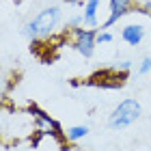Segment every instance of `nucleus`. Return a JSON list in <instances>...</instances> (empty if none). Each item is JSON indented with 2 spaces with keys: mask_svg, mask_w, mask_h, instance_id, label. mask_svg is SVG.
Returning a JSON list of instances; mask_svg holds the SVG:
<instances>
[{
  "mask_svg": "<svg viewBox=\"0 0 151 151\" xmlns=\"http://www.w3.org/2000/svg\"><path fill=\"white\" fill-rule=\"evenodd\" d=\"M58 22H60V9L58 6H45L30 22L24 24V37L30 41L47 39L54 32V28L58 26Z\"/></svg>",
  "mask_w": 151,
  "mask_h": 151,
  "instance_id": "nucleus-1",
  "label": "nucleus"
},
{
  "mask_svg": "<svg viewBox=\"0 0 151 151\" xmlns=\"http://www.w3.org/2000/svg\"><path fill=\"white\" fill-rule=\"evenodd\" d=\"M140 114H142L140 104L136 99L127 97V99H123L121 104L114 108L110 116H108V127L110 129H125V127L132 125V123L138 121Z\"/></svg>",
  "mask_w": 151,
  "mask_h": 151,
  "instance_id": "nucleus-2",
  "label": "nucleus"
},
{
  "mask_svg": "<svg viewBox=\"0 0 151 151\" xmlns=\"http://www.w3.org/2000/svg\"><path fill=\"white\" fill-rule=\"evenodd\" d=\"M71 30V47L78 54H82L84 58H91L95 54V47H97V28H84V26H78V28H69Z\"/></svg>",
  "mask_w": 151,
  "mask_h": 151,
  "instance_id": "nucleus-3",
  "label": "nucleus"
},
{
  "mask_svg": "<svg viewBox=\"0 0 151 151\" xmlns=\"http://www.w3.org/2000/svg\"><path fill=\"white\" fill-rule=\"evenodd\" d=\"M125 78H127V73H121V71H116L114 67H110V69L93 73L91 78L86 80V84H91V86H104V88H119V86L125 84Z\"/></svg>",
  "mask_w": 151,
  "mask_h": 151,
  "instance_id": "nucleus-4",
  "label": "nucleus"
},
{
  "mask_svg": "<svg viewBox=\"0 0 151 151\" xmlns=\"http://www.w3.org/2000/svg\"><path fill=\"white\" fill-rule=\"evenodd\" d=\"M108 6H110V11H108L106 22L101 24V30H106V28H110V26H114L121 17H125L127 13L138 11L136 0H108Z\"/></svg>",
  "mask_w": 151,
  "mask_h": 151,
  "instance_id": "nucleus-5",
  "label": "nucleus"
},
{
  "mask_svg": "<svg viewBox=\"0 0 151 151\" xmlns=\"http://www.w3.org/2000/svg\"><path fill=\"white\" fill-rule=\"evenodd\" d=\"M28 112L32 114V119L37 121V125L41 132H45V134H52V136H58V138H65V129L58 125V121H54L47 112H43L39 106L35 104H30L28 106Z\"/></svg>",
  "mask_w": 151,
  "mask_h": 151,
  "instance_id": "nucleus-6",
  "label": "nucleus"
},
{
  "mask_svg": "<svg viewBox=\"0 0 151 151\" xmlns=\"http://www.w3.org/2000/svg\"><path fill=\"white\" fill-rule=\"evenodd\" d=\"M121 39L125 41L127 45H132V47H136V45H140L142 43V39H145V26L142 24H125L121 28Z\"/></svg>",
  "mask_w": 151,
  "mask_h": 151,
  "instance_id": "nucleus-7",
  "label": "nucleus"
},
{
  "mask_svg": "<svg viewBox=\"0 0 151 151\" xmlns=\"http://www.w3.org/2000/svg\"><path fill=\"white\" fill-rule=\"evenodd\" d=\"M99 6H101V0H84V11H82L84 26H88V28L99 26Z\"/></svg>",
  "mask_w": 151,
  "mask_h": 151,
  "instance_id": "nucleus-8",
  "label": "nucleus"
},
{
  "mask_svg": "<svg viewBox=\"0 0 151 151\" xmlns=\"http://www.w3.org/2000/svg\"><path fill=\"white\" fill-rule=\"evenodd\" d=\"M88 125H71V127H67L65 129V138L67 142H78V140H84L86 136H88Z\"/></svg>",
  "mask_w": 151,
  "mask_h": 151,
  "instance_id": "nucleus-9",
  "label": "nucleus"
},
{
  "mask_svg": "<svg viewBox=\"0 0 151 151\" xmlns=\"http://www.w3.org/2000/svg\"><path fill=\"white\" fill-rule=\"evenodd\" d=\"M114 37H112V32H108V30H99L97 32V45H108V43H112Z\"/></svg>",
  "mask_w": 151,
  "mask_h": 151,
  "instance_id": "nucleus-10",
  "label": "nucleus"
},
{
  "mask_svg": "<svg viewBox=\"0 0 151 151\" xmlns=\"http://www.w3.org/2000/svg\"><path fill=\"white\" fill-rule=\"evenodd\" d=\"M138 73H140V76L151 73V56H145V58L140 60V65H138Z\"/></svg>",
  "mask_w": 151,
  "mask_h": 151,
  "instance_id": "nucleus-11",
  "label": "nucleus"
},
{
  "mask_svg": "<svg viewBox=\"0 0 151 151\" xmlns=\"http://www.w3.org/2000/svg\"><path fill=\"white\" fill-rule=\"evenodd\" d=\"M114 69H116V71H121V73H127L129 69H132V60H129V58H123V60H119V63L114 65Z\"/></svg>",
  "mask_w": 151,
  "mask_h": 151,
  "instance_id": "nucleus-12",
  "label": "nucleus"
},
{
  "mask_svg": "<svg viewBox=\"0 0 151 151\" xmlns=\"http://www.w3.org/2000/svg\"><path fill=\"white\" fill-rule=\"evenodd\" d=\"M138 11H140V13H145V15H149V17H151V0H147V2H142Z\"/></svg>",
  "mask_w": 151,
  "mask_h": 151,
  "instance_id": "nucleus-13",
  "label": "nucleus"
},
{
  "mask_svg": "<svg viewBox=\"0 0 151 151\" xmlns=\"http://www.w3.org/2000/svg\"><path fill=\"white\" fill-rule=\"evenodd\" d=\"M65 2H69V4H82V6H84V0H65Z\"/></svg>",
  "mask_w": 151,
  "mask_h": 151,
  "instance_id": "nucleus-14",
  "label": "nucleus"
}]
</instances>
